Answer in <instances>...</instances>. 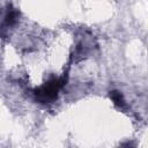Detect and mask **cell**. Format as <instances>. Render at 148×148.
I'll use <instances>...</instances> for the list:
<instances>
[{"mask_svg":"<svg viewBox=\"0 0 148 148\" xmlns=\"http://www.w3.org/2000/svg\"><path fill=\"white\" fill-rule=\"evenodd\" d=\"M111 97H112V99H113V102H114L116 104H118V105H123V104H124V99H123V96H121L120 92H118V91H112V92H111Z\"/></svg>","mask_w":148,"mask_h":148,"instance_id":"6da1fadb","label":"cell"}]
</instances>
